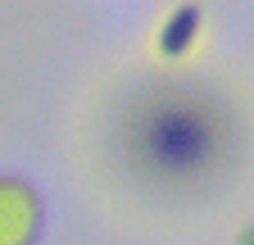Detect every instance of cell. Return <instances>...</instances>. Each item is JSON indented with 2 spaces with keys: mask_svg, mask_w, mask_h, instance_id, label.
<instances>
[{
  "mask_svg": "<svg viewBox=\"0 0 254 245\" xmlns=\"http://www.w3.org/2000/svg\"><path fill=\"white\" fill-rule=\"evenodd\" d=\"M241 245H254V223H250V227L241 232Z\"/></svg>",
  "mask_w": 254,
  "mask_h": 245,
  "instance_id": "cell-4",
  "label": "cell"
},
{
  "mask_svg": "<svg viewBox=\"0 0 254 245\" xmlns=\"http://www.w3.org/2000/svg\"><path fill=\"white\" fill-rule=\"evenodd\" d=\"M41 232V200L18 177H0V245H32Z\"/></svg>",
  "mask_w": 254,
  "mask_h": 245,
  "instance_id": "cell-2",
  "label": "cell"
},
{
  "mask_svg": "<svg viewBox=\"0 0 254 245\" xmlns=\"http://www.w3.org/2000/svg\"><path fill=\"white\" fill-rule=\"evenodd\" d=\"M241 114L204 82L150 77L118 100L109 145L145 191L190 195L227 182L241 159Z\"/></svg>",
  "mask_w": 254,
  "mask_h": 245,
  "instance_id": "cell-1",
  "label": "cell"
},
{
  "mask_svg": "<svg viewBox=\"0 0 254 245\" xmlns=\"http://www.w3.org/2000/svg\"><path fill=\"white\" fill-rule=\"evenodd\" d=\"M200 18H204L200 5H173V9L164 14L159 41H154V46H159V59H168V64L186 59L190 46H195V37H200Z\"/></svg>",
  "mask_w": 254,
  "mask_h": 245,
  "instance_id": "cell-3",
  "label": "cell"
}]
</instances>
